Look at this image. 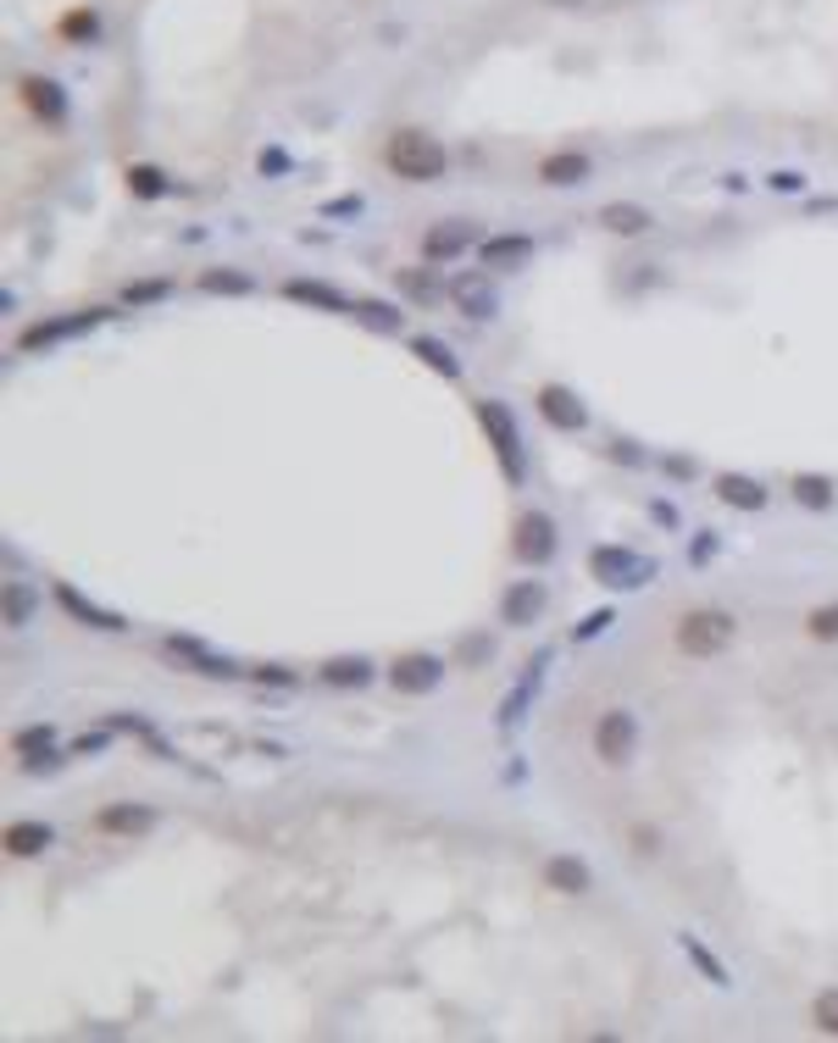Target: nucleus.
I'll list each match as a JSON object with an SVG mask.
<instances>
[{
  "label": "nucleus",
  "mask_w": 838,
  "mask_h": 1043,
  "mask_svg": "<svg viewBox=\"0 0 838 1043\" xmlns=\"http://www.w3.org/2000/svg\"><path fill=\"white\" fill-rule=\"evenodd\" d=\"M383 161H389L394 179H405V184H439L450 172V150L428 128H394L389 145H383Z\"/></svg>",
  "instance_id": "f257e3e1"
},
{
  "label": "nucleus",
  "mask_w": 838,
  "mask_h": 1043,
  "mask_svg": "<svg viewBox=\"0 0 838 1043\" xmlns=\"http://www.w3.org/2000/svg\"><path fill=\"white\" fill-rule=\"evenodd\" d=\"M733 617L727 611H716V605H700V611H689L684 622H678V655H689V661H716L727 644H733Z\"/></svg>",
  "instance_id": "f03ea898"
},
{
  "label": "nucleus",
  "mask_w": 838,
  "mask_h": 1043,
  "mask_svg": "<svg viewBox=\"0 0 838 1043\" xmlns=\"http://www.w3.org/2000/svg\"><path fill=\"white\" fill-rule=\"evenodd\" d=\"M478 427L489 433V445H494L500 467H506V478H512V483H523V439H517V422H512V411L500 405V400H478Z\"/></svg>",
  "instance_id": "7ed1b4c3"
},
{
  "label": "nucleus",
  "mask_w": 838,
  "mask_h": 1043,
  "mask_svg": "<svg viewBox=\"0 0 838 1043\" xmlns=\"http://www.w3.org/2000/svg\"><path fill=\"white\" fill-rule=\"evenodd\" d=\"M589 572L600 583H611V588H639V583H650L655 561H644V555H633L622 545H600V550H589Z\"/></svg>",
  "instance_id": "20e7f679"
},
{
  "label": "nucleus",
  "mask_w": 838,
  "mask_h": 1043,
  "mask_svg": "<svg viewBox=\"0 0 838 1043\" xmlns=\"http://www.w3.org/2000/svg\"><path fill=\"white\" fill-rule=\"evenodd\" d=\"M633 749H639V722H633V711L611 706V711L595 722V755H600L606 766H628Z\"/></svg>",
  "instance_id": "39448f33"
},
{
  "label": "nucleus",
  "mask_w": 838,
  "mask_h": 1043,
  "mask_svg": "<svg viewBox=\"0 0 838 1043\" xmlns=\"http://www.w3.org/2000/svg\"><path fill=\"white\" fill-rule=\"evenodd\" d=\"M555 555V522L544 511H523L517 528H512V561L523 566H544Z\"/></svg>",
  "instance_id": "423d86ee"
},
{
  "label": "nucleus",
  "mask_w": 838,
  "mask_h": 1043,
  "mask_svg": "<svg viewBox=\"0 0 838 1043\" xmlns=\"http://www.w3.org/2000/svg\"><path fill=\"white\" fill-rule=\"evenodd\" d=\"M18 101H23L28 117L45 123V128L67 123V95H61V83L45 78V72H23V78H18Z\"/></svg>",
  "instance_id": "0eeeda50"
},
{
  "label": "nucleus",
  "mask_w": 838,
  "mask_h": 1043,
  "mask_svg": "<svg viewBox=\"0 0 838 1043\" xmlns=\"http://www.w3.org/2000/svg\"><path fill=\"white\" fill-rule=\"evenodd\" d=\"M472 244H483L478 228L461 222V217H445V222H434V228L423 233V261H428V267H445V261H461Z\"/></svg>",
  "instance_id": "6e6552de"
},
{
  "label": "nucleus",
  "mask_w": 838,
  "mask_h": 1043,
  "mask_svg": "<svg viewBox=\"0 0 838 1043\" xmlns=\"http://www.w3.org/2000/svg\"><path fill=\"white\" fill-rule=\"evenodd\" d=\"M56 605H61V611H67L78 628H95V633H123V628H128L117 611H106V605H95L90 594H83V588H72V583H61V588H56Z\"/></svg>",
  "instance_id": "1a4fd4ad"
},
{
  "label": "nucleus",
  "mask_w": 838,
  "mask_h": 1043,
  "mask_svg": "<svg viewBox=\"0 0 838 1043\" xmlns=\"http://www.w3.org/2000/svg\"><path fill=\"white\" fill-rule=\"evenodd\" d=\"M539 416H544L550 427H561V433H583V427H589V411H583V400H577L572 389H561V383H544V389H539Z\"/></svg>",
  "instance_id": "9d476101"
},
{
  "label": "nucleus",
  "mask_w": 838,
  "mask_h": 1043,
  "mask_svg": "<svg viewBox=\"0 0 838 1043\" xmlns=\"http://www.w3.org/2000/svg\"><path fill=\"white\" fill-rule=\"evenodd\" d=\"M95 827H101L106 838H145V833L156 827V811H150V805H134V800H117V805L95 811Z\"/></svg>",
  "instance_id": "9b49d317"
},
{
  "label": "nucleus",
  "mask_w": 838,
  "mask_h": 1043,
  "mask_svg": "<svg viewBox=\"0 0 838 1043\" xmlns=\"http://www.w3.org/2000/svg\"><path fill=\"white\" fill-rule=\"evenodd\" d=\"M439 677H445V666L434 655H400V661H389V683L400 694H428Z\"/></svg>",
  "instance_id": "f8f14e48"
},
{
  "label": "nucleus",
  "mask_w": 838,
  "mask_h": 1043,
  "mask_svg": "<svg viewBox=\"0 0 838 1043\" xmlns=\"http://www.w3.org/2000/svg\"><path fill=\"white\" fill-rule=\"evenodd\" d=\"M101 317H112L106 306H90V311H78V317H56V322H34L18 344L23 351H39V344H50V339H72V333H83V328H95Z\"/></svg>",
  "instance_id": "ddd939ff"
},
{
  "label": "nucleus",
  "mask_w": 838,
  "mask_h": 1043,
  "mask_svg": "<svg viewBox=\"0 0 838 1043\" xmlns=\"http://www.w3.org/2000/svg\"><path fill=\"white\" fill-rule=\"evenodd\" d=\"M583 179H589V156L583 150H550L539 161V184H550V190H572Z\"/></svg>",
  "instance_id": "4468645a"
},
{
  "label": "nucleus",
  "mask_w": 838,
  "mask_h": 1043,
  "mask_svg": "<svg viewBox=\"0 0 838 1043\" xmlns=\"http://www.w3.org/2000/svg\"><path fill=\"white\" fill-rule=\"evenodd\" d=\"M544 883H550L555 894H572V899H577V894L595 889V872H589L577 855H550V860H544Z\"/></svg>",
  "instance_id": "2eb2a0df"
},
{
  "label": "nucleus",
  "mask_w": 838,
  "mask_h": 1043,
  "mask_svg": "<svg viewBox=\"0 0 838 1043\" xmlns=\"http://www.w3.org/2000/svg\"><path fill=\"white\" fill-rule=\"evenodd\" d=\"M167 655L190 661V672H206V677H239V672H244V666H233V661L211 655L200 639H184V633H173V639H167Z\"/></svg>",
  "instance_id": "dca6fc26"
},
{
  "label": "nucleus",
  "mask_w": 838,
  "mask_h": 1043,
  "mask_svg": "<svg viewBox=\"0 0 838 1043\" xmlns=\"http://www.w3.org/2000/svg\"><path fill=\"white\" fill-rule=\"evenodd\" d=\"M533 255V239L528 233H494L478 244V261H483V273H500V267H517V261Z\"/></svg>",
  "instance_id": "f3484780"
},
{
  "label": "nucleus",
  "mask_w": 838,
  "mask_h": 1043,
  "mask_svg": "<svg viewBox=\"0 0 838 1043\" xmlns=\"http://www.w3.org/2000/svg\"><path fill=\"white\" fill-rule=\"evenodd\" d=\"M539 611H544V588L528 577V583H512L506 594H500V617H506L512 628H528V622H539Z\"/></svg>",
  "instance_id": "a211bd4d"
},
{
  "label": "nucleus",
  "mask_w": 838,
  "mask_h": 1043,
  "mask_svg": "<svg viewBox=\"0 0 838 1043\" xmlns=\"http://www.w3.org/2000/svg\"><path fill=\"white\" fill-rule=\"evenodd\" d=\"M45 844H56V833L45 822H12L7 833H0V849H7L12 860H34Z\"/></svg>",
  "instance_id": "6ab92c4d"
},
{
  "label": "nucleus",
  "mask_w": 838,
  "mask_h": 1043,
  "mask_svg": "<svg viewBox=\"0 0 838 1043\" xmlns=\"http://www.w3.org/2000/svg\"><path fill=\"white\" fill-rule=\"evenodd\" d=\"M450 295H456V306L467 317H494V284H489V273H461L450 284Z\"/></svg>",
  "instance_id": "aec40b11"
},
{
  "label": "nucleus",
  "mask_w": 838,
  "mask_h": 1043,
  "mask_svg": "<svg viewBox=\"0 0 838 1043\" xmlns=\"http://www.w3.org/2000/svg\"><path fill=\"white\" fill-rule=\"evenodd\" d=\"M716 500L733 505V511H761L767 505V489L756 478H744V472H722L716 478Z\"/></svg>",
  "instance_id": "412c9836"
},
{
  "label": "nucleus",
  "mask_w": 838,
  "mask_h": 1043,
  "mask_svg": "<svg viewBox=\"0 0 838 1043\" xmlns=\"http://www.w3.org/2000/svg\"><path fill=\"white\" fill-rule=\"evenodd\" d=\"M600 228L617 239H639V233H650V211L633 200H611V206H600Z\"/></svg>",
  "instance_id": "4be33fe9"
},
{
  "label": "nucleus",
  "mask_w": 838,
  "mask_h": 1043,
  "mask_svg": "<svg viewBox=\"0 0 838 1043\" xmlns=\"http://www.w3.org/2000/svg\"><path fill=\"white\" fill-rule=\"evenodd\" d=\"M411 356L423 362V367H434L439 378H461V362L450 356V344L434 339V333H416V339H411Z\"/></svg>",
  "instance_id": "5701e85b"
},
{
  "label": "nucleus",
  "mask_w": 838,
  "mask_h": 1043,
  "mask_svg": "<svg viewBox=\"0 0 838 1043\" xmlns=\"http://www.w3.org/2000/svg\"><path fill=\"white\" fill-rule=\"evenodd\" d=\"M322 683L328 688H367L372 683V661L367 655H340V661L322 666Z\"/></svg>",
  "instance_id": "b1692460"
},
{
  "label": "nucleus",
  "mask_w": 838,
  "mask_h": 1043,
  "mask_svg": "<svg viewBox=\"0 0 838 1043\" xmlns=\"http://www.w3.org/2000/svg\"><path fill=\"white\" fill-rule=\"evenodd\" d=\"M284 295H289V300H306V306H322V311H356L333 284H311V278H289Z\"/></svg>",
  "instance_id": "393cba45"
},
{
  "label": "nucleus",
  "mask_w": 838,
  "mask_h": 1043,
  "mask_svg": "<svg viewBox=\"0 0 838 1043\" xmlns=\"http://www.w3.org/2000/svg\"><path fill=\"white\" fill-rule=\"evenodd\" d=\"M95 28H101L95 7H78V12H67V18L56 23V39H61V45H90V39H95Z\"/></svg>",
  "instance_id": "a878e982"
},
{
  "label": "nucleus",
  "mask_w": 838,
  "mask_h": 1043,
  "mask_svg": "<svg viewBox=\"0 0 838 1043\" xmlns=\"http://www.w3.org/2000/svg\"><path fill=\"white\" fill-rule=\"evenodd\" d=\"M678 943H684V954H689V961L700 966V977H705V983H716V988H727V966L716 961V954H711V949H705V943H700L694 932H678Z\"/></svg>",
  "instance_id": "bb28decb"
},
{
  "label": "nucleus",
  "mask_w": 838,
  "mask_h": 1043,
  "mask_svg": "<svg viewBox=\"0 0 838 1043\" xmlns=\"http://www.w3.org/2000/svg\"><path fill=\"white\" fill-rule=\"evenodd\" d=\"M123 179H128V190H134L139 200H161V195H167V172H161V167H150V161H134V167L123 172Z\"/></svg>",
  "instance_id": "cd10ccee"
},
{
  "label": "nucleus",
  "mask_w": 838,
  "mask_h": 1043,
  "mask_svg": "<svg viewBox=\"0 0 838 1043\" xmlns=\"http://www.w3.org/2000/svg\"><path fill=\"white\" fill-rule=\"evenodd\" d=\"M200 289H206V295H250V273H239V267H211V273H200Z\"/></svg>",
  "instance_id": "c85d7f7f"
},
{
  "label": "nucleus",
  "mask_w": 838,
  "mask_h": 1043,
  "mask_svg": "<svg viewBox=\"0 0 838 1043\" xmlns=\"http://www.w3.org/2000/svg\"><path fill=\"white\" fill-rule=\"evenodd\" d=\"M12 749L34 755V766H45V755H56V733L50 727H23V733H12Z\"/></svg>",
  "instance_id": "c756f323"
},
{
  "label": "nucleus",
  "mask_w": 838,
  "mask_h": 1043,
  "mask_svg": "<svg viewBox=\"0 0 838 1043\" xmlns=\"http://www.w3.org/2000/svg\"><path fill=\"white\" fill-rule=\"evenodd\" d=\"M805 639L838 644V605H811V611H805Z\"/></svg>",
  "instance_id": "7c9ffc66"
},
{
  "label": "nucleus",
  "mask_w": 838,
  "mask_h": 1043,
  "mask_svg": "<svg viewBox=\"0 0 838 1043\" xmlns=\"http://www.w3.org/2000/svg\"><path fill=\"white\" fill-rule=\"evenodd\" d=\"M28 617H34V588L28 583H7V622L23 628Z\"/></svg>",
  "instance_id": "2f4dec72"
},
{
  "label": "nucleus",
  "mask_w": 838,
  "mask_h": 1043,
  "mask_svg": "<svg viewBox=\"0 0 838 1043\" xmlns=\"http://www.w3.org/2000/svg\"><path fill=\"white\" fill-rule=\"evenodd\" d=\"M789 489H794V500H800V505H833V483H827V478H811V472H800Z\"/></svg>",
  "instance_id": "473e14b6"
},
{
  "label": "nucleus",
  "mask_w": 838,
  "mask_h": 1043,
  "mask_svg": "<svg viewBox=\"0 0 838 1043\" xmlns=\"http://www.w3.org/2000/svg\"><path fill=\"white\" fill-rule=\"evenodd\" d=\"M811 1021H816V1032L838 1038V988H827V994L811 999Z\"/></svg>",
  "instance_id": "72a5a7b5"
},
{
  "label": "nucleus",
  "mask_w": 838,
  "mask_h": 1043,
  "mask_svg": "<svg viewBox=\"0 0 838 1043\" xmlns=\"http://www.w3.org/2000/svg\"><path fill=\"white\" fill-rule=\"evenodd\" d=\"M356 317H361L367 328H383V333H394V328H400V311H394L389 300H361V306H356Z\"/></svg>",
  "instance_id": "f704fd0d"
},
{
  "label": "nucleus",
  "mask_w": 838,
  "mask_h": 1043,
  "mask_svg": "<svg viewBox=\"0 0 838 1043\" xmlns=\"http://www.w3.org/2000/svg\"><path fill=\"white\" fill-rule=\"evenodd\" d=\"M244 677L262 683V688H295V672H289V666H250Z\"/></svg>",
  "instance_id": "c9c22d12"
},
{
  "label": "nucleus",
  "mask_w": 838,
  "mask_h": 1043,
  "mask_svg": "<svg viewBox=\"0 0 838 1043\" xmlns=\"http://www.w3.org/2000/svg\"><path fill=\"white\" fill-rule=\"evenodd\" d=\"M161 295H167V278H139V284H128V289H123V300H128V306H145V300H161Z\"/></svg>",
  "instance_id": "e433bc0d"
},
{
  "label": "nucleus",
  "mask_w": 838,
  "mask_h": 1043,
  "mask_svg": "<svg viewBox=\"0 0 838 1043\" xmlns=\"http://www.w3.org/2000/svg\"><path fill=\"white\" fill-rule=\"evenodd\" d=\"M400 289H405V295H434V278L416 267V273H400Z\"/></svg>",
  "instance_id": "4c0bfd02"
},
{
  "label": "nucleus",
  "mask_w": 838,
  "mask_h": 1043,
  "mask_svg": "<svg viewBox=\"0 0 838 1043\" xmlns=\"http://www.w3.org/2000/svg\"><path fill=\"white\" fill-rule=\"evenodd\" d=\"M767 184H772V190H783V195H800V190H805V179H800V172H789V167H783V172H772Z\"/></svg>",
  "instance_id": "58836bf2"
},
{
  "label": "nucleus",
  "mask_w": 838,
  "mask_h": 1043,
  "mask_svg": "<svg viewBox=\"0 0 838 1043\" xmlns=\"http://www.w3.org/2000/svg\"><path fill=\"white\" fill-rule=\"evenodd\" d=\"M611 622H617L611 611H595V617H583V628H577V639H589V633H606Z\"/></svg>",
  "instance_id": "ea45409f"
},
{
  "label": "nucleus",
  "mask_w": 838,
  "mask_h": 1043,
  "mask_svg": "<svg viewBox=\"0 0 838 1043\" xmlns=\"http://www.w3.org/2000/svg\"><path fill=\"white\" fill-rule=\"evenodd\" d=\"M262 172H289V156H284V150H267V156H262Z\"/></svg>",
  "instance_id": "a19ab883"
},
{
  "label": "nucleus",
  "mask_w": 838,
  "mask_h": 1043,
  "mask_svg": "<svg viewBox=\"0 0 838 1043\" xmlns=\"http://www.w3.org/2000/svg\"><path fill=\"white\" fill-rule=\"evenodd\" d=\"M633 849H644V855H655V833L644 827V833H633Z\"/></svg>",
  "instance_id": "79ce46f5"
}]
</instances>
